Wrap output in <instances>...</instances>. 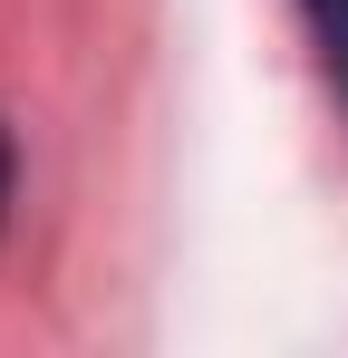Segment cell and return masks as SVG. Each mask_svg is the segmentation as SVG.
<instances>
[{
	"mask_svg": "<svg viewBox=\"0 0 348 358\" xmlns=\"http://www.w3.org/2000/svg\"><path fill=\"white\" fill-rule=\"evenodd\" d=\"M290 10H300V39H310L319 87L339 97V117H348V0H290Z\"/></svg>",
	"mask_w": 348,
	"mask_h": 358,
	"instance_id": "obj_1",
	"label": "cell"
},
{
	"mask_svg": "<svg viewBox=\"0 0 348 358\" xmlns=\"http://www.w3.org/2000/svg\"><path fill=\"white\" fill-rule=\"evenodd\" d=\"M10 194H20V155H10V126H0V213H10Z\"/></svg>",
	"mask_w": 348,
	"mask_h": 358,
	"instance_id": "obj_2",
	"label": "cell"
}]
</instances>
